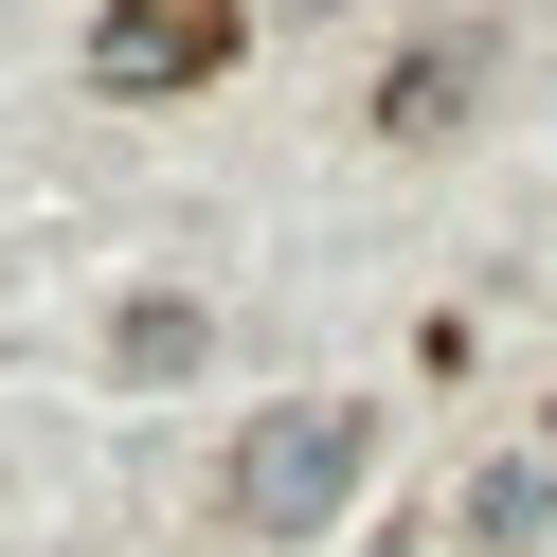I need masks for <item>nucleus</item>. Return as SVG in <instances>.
Returning a JSON list of instances; mask_svg holds the SVG:
<instances>
[{"label":"nucleus","instance_id":"f257e3e1","mask_svg":"<svg viewBox=\"0 0 557 557\" xmlns=\"http://www.w3.org/2000/svg\"><path fill=\"white\" fill-rule=\"evenodd\" d=\"M360 396H288V413H252V432H234V521H252V540H324L342 521V485H360Z\"/></svg>","mask_w":557,"mask_h":557},{"label":"nucleus","instance_id":"f03ea898","mask_svg":"<svg viewBox=\"0 0 557 557\" xmlns=\"http://www.w3.org/2000/svg\"><path fill=\"white\" fill-rule=\"evenodd\" d=\"M216 37H234V0H126L90 37V73L109 90H181V73H216Z\"/></svg>","mask_w":557,"mask_h":557},{"label":"nucleus","instance_id":"7ed1b4c3","mask_svg":"<svg viewBox=\"0 0 557 557\" xmlns=\"http://www.w3.org/2000/svg\"><path fill=\"white\" fill-rule=\"evenodd\" d=\"M468 540H557V449H504L468 485Z\"/></svg>","mask_w":557,"mask_h":557},{"label":"nucleus","instance_id":"20e7f679","mask_svg":"<svg viewBox=\"0 0 557 557\" xmlns=\"http://www.w3.org/2000/svg\"><path fill=\"white\" fill-rule=\"evenodd\" d=\"M198 360V306H126V377H181Z\"/></svg>","mask_w":557,"mask_h":557}]
</instances>
